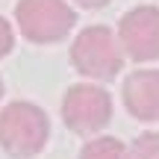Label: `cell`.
I'll list each match as a JSON object with an SVG mask.
<instances>
[{"mask_svg":"<svg viewBox=\"0 0 159 159\" xmlns=\"http://www.w3.org/2000/svg\"><path fill=\"white\" fill-rule=\"evenodd\" d=\"M118 41L133 62H153L159 59V9L136 6L118 24Z\"/></svg>","mask_w":159,"mask_h":159,"instance_id":"cell-5","label":"cell"},{"mask_svg":"<svg viewBox=\"0 0 159 159\" xmlns=\"http://www.w3.org/2000/svg\"><path fill=\"white\" fill-rule=\"evenodd\" d=\"M80 159H127V148L112 136H100L83 144Z\"/></svg>","mask_w":159,"mask_h":159,"instance_id":"cell-7","label":"cell"},{"mask_svg":"<svg viewBox=\"0 0 159 159\" xmlns=\"http://www.w3.org/2000/svg\"><path fill=\"white\" fill-rule=\"evenodd\" d=\"M50 136L44 109L30 100H15L0 112V148L12 159H33L41 153Z\"/></svg>","mask_w":159,"mask_h":159,"instance_id":"cell-1","label":"cell"},{"mask_svg":"<svg viewBox=\"0 0 159 159\" xmlns=\"http://www.w3.org/2000/svg\"><path fill=\"white\" fill-rule=\"evenodd\" d=\"M77 6H83V9H100V6H106L109 0H74Z\"/></svg>","mask_w":159,"mask_h":159,"instance_id":"cell-10","label":"cell"},{"mask_svg":"<svg viewBox=\"0 0 159 159\" xmlns=\"http://www.w3.org/2000/svg\"><path fill=\"white\" fill-rule=\"evenodd\" d=\"M124 106L139 121H159V71L142 68L124 80Z\"/></svg>","mask_w":159,"mask_h":159,"instance_id":"cell-6","label":"cell"},{"mask_svg":"<svg viewBox=\"0 0 159 159\" xmlns=\"http://www.w3.org/2000/svg\"><path fill=\"white\" fill-rule=\"evenodd\" d=\"M127 159H159V133H142L127 148Z\"/></svg>","mask_w":159,"mask_h":159,"instance_id":"cell-8","label":"cell"},{"mask_svg":"<svg viewBox=\"0 0 159 159\" xmlns=\"http://www.w3.org/2000/svg\"><path fill=\"white\" fill-rule=\"evenodd\" d=\"M12 44H15V33H12V24L6 21V18H0V59H3L6 53L12 50Z\"/></svg>","mask_w":159,"mask_h":159,"instance_id":"cell-9","label":"cell"},{"mask_svg":"<svg viewBox=\"0 0 159 159\" xmlns=\"http://www.w3.org/2000/svg\"><path fill=\"white\" fill-rule=\"evenodd\" d=\"M18 30L33 44H56L71 33L77 15L65 0H18Z\"/></svg>","mask_w":159,"mask_h":159,"instance_id":"cell-3","label":"cell"},{"mask_svg":"<svg viewBox=\"0 0 159 159\" xmlns=\"http://www.w3.org/2000/svg\"><path fill=\"white\" fill-rule=\"evenodd\" d=\"M62 121L68 130L80 133V136L100 133L112 121V97H109V91L100 89V85H91V83L71 85L62 100Z\"/></svg>","mask_w":159,"mask_h":159,"instance_id":"cell-4","label":"cell"},{"mask_svg":"<svg viewBox=\"0 0 159 159\" xmlns=\"http://www.w3.org/2000/svg\"><path fill=\"white\" fill-rule=\"evenodd\" d=\"M71 62L83 77L106 83L124 68V47L109 27H85L71 44Z\"/></svg>","mask_w":159,"mask_h":159,"instance_id":"cell-2","label":"cell"},{"mask_svg":"<svg viewBox=\"0 0 159 159\" xmlns=\"http://www.w3.org/2000/svg\"><path fill=\"white\" fill-rule=\"evenodd\" d=\"M0 97H3V80H0Z\"/></svg>","mask_w":159,"mask_h":159,"instance_id":"cell-11","label":"cell"}]
</instances>
